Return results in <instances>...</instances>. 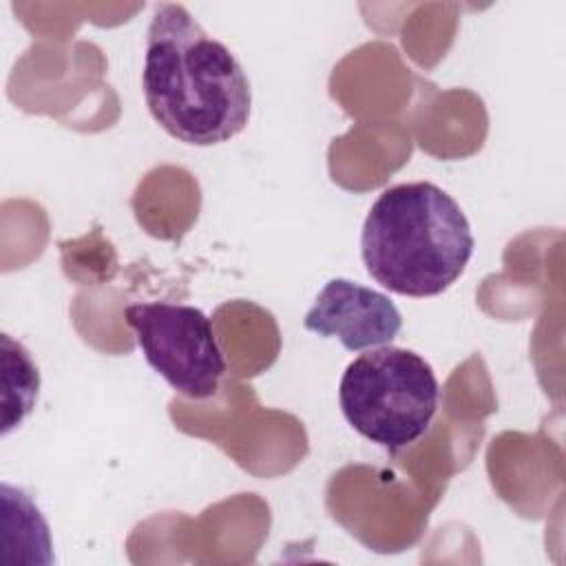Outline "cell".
Listing matches in <instances>:
<instances>
[{
	"mask_svg": "<svg viewBox=\"0 0 566 566\" xmlns=\"http://www.w3.org/2000/svg\"><path fill=\"white\" fill-rule=\"evenodd\" d=\"M142 86L153 119L184 144H223L248 126L252 88L243 66L184 4L155 9Z\"/></svg>",
	"mask_w": 566,
	"mask_h": 566,
	"instance_id": "6da1fadb",
	"label": "cell"
},
{
	"mask_svg": "<svg viewBox=\"0 0 566 566\" xmlns=\"http://www.w3.org/2000/svg\"><path fill=\"white\" fill-rule=\"evenodd\" d=\"M475 248L458 201L431 181L385 188L371 203L360 254L369 276L411 298L438 296L464 272Z\"/></svg>",
	"mask_w": 566,
	"mask_h": 566,
	"instance_id": "7a4b0ae2",
	"label": "cell"
},
{
	"mask_svg": "<svg viewBox=\"0 0 566 566\" xmlns=\"http://www.w3.org/2000/svg\"><path fill=\"white\" fill-rule=\"evenodd\" d=\"M338 402L345 420L363 438L398 451L427 433L438 411L440 385L420 354L380 345L347 365Z\"/></svg>",
	"mask_w": 566,
	"mask_h": 566,
	"instance_id": "3957f363",
	"label": "cell"
},
{
	"mask_svg": "<svg viewBox=\"0 0 566 566\" xmlns=\"http://www.w3.org/2000/svg\"><path fill=\"white\" fill-rule=\"evenodd\" d=\"M124 318L148 365L177 394L190 400L217 394L226 360L212 323L199 307L168 301L133 303Z\"/></svg>",
	"mask_w": 566,
	"mask_h": 566,
	"instance_id": "277c9868",
	"label": "cell"
},
{
	"mask_svg": "<svg viewBox=\"0 0 566 566\" xmlns=\"http://www.w3.org/2000/svg\"><path fill=\"white\" fill-rule=\"evenodd\" d=\"M303 325L318 336L338 338L349 352H360L389 345L402 327V316L387 294L349 279H332L318 292Z\"/></svg>",
	"mask_w": 566,
	"mask_h": 566,
	"instance_id": "5b68a950",
	"label": "cell"
},
{
	"mask_svg": "<svg viewBox=\"0 0 566 566\" xmlns=\"http://www.w3.org/2000/svg\"><path fill=\"white\" fill-rule=\"evenodd\" d=\"M2 367H4V413L2 433L7 436L18 427L33 409L40 374L31 354L15 343L9 334H2Z\"/></svg>",
	"mask_w": 566,
	"mask_h": 566,
	"instance_id": "8992f818",
	"label": "cell"
}]
</instances>
